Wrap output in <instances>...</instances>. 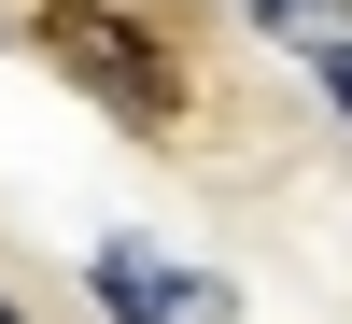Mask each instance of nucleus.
Masks as SVG:
<instances>
[{
    "label": "nucleus",
    "mask_w": 352,
    "mask_h": 324,
    "mask_svg": "<svg viewBox=\"0 0 352 324\" xmlns=\"http://www.w3.org/2000/svg\"><path fill=\"white\" fill-rule=\"evenodd\" d=\"M254 14H268V28H296V43H324V28H338V0H254Z\"/></svg>",
    "instance_id": "obj_3"
},
{
    "label": "nucleus",
    "mask_w": 352,
    "mask_h": 324,
    "mask_svg": "<svg viewBox=\"0 0 352 324\" xmlns=\"http://www.w3.org/2000/svg\"><path fill=\"white\" fill-rule=\"evenodd\" d=\"M43 56L113 113V127H141V141L184 127V71H169V43H155V28H127L113 0H43Z\"/></svg>",
    "instance_id": "obj_1"
},
{
    "label": "nucleus",
    "mask_w": 352,
    "mask_h": 324,
    "mask_svg": "<svg viewBox=\"0 0 352 324\" xmlns=\"http://www.w3.org/2000/svg\"><path fill=\"white\" fill-rule=\"evenodd\" d=\"M0 324H28V310H14V296H0Z\"/></svg>",
    "instance_id": "obj_5"
},
{
    "label": "nucleus",
    "mask_w": 352,
    "mask_h": 324,
    "mask_svg": "<svg viewBox=\"0 0 352 324\" xmlns=\"http://www.w3.org/2000/svg\"><path fill=\"white\" fill-rule=\"evenodd\" d=\"M85 282H99L113 324H240V296H226L212 268H184V254H155V240H113Z\"/></svg>",
    "instance_id": "obj_2"
},
{
    "label": "nucleus",
    "mask_w": 352,
    "mask_h": 324,
    "mask_svg": "<svg viewBox=\"0 0 352 324\" xmlns=\"http://www.w3.org/2000/svg\"><path fill=\"white\" fill-rule=\"evenodd\" d=\"M310 56H324V99L352 113V43H338V28H324V43H310Z\"/></svg>",
    "instance_id": "obj_4"
}]
</instances>
